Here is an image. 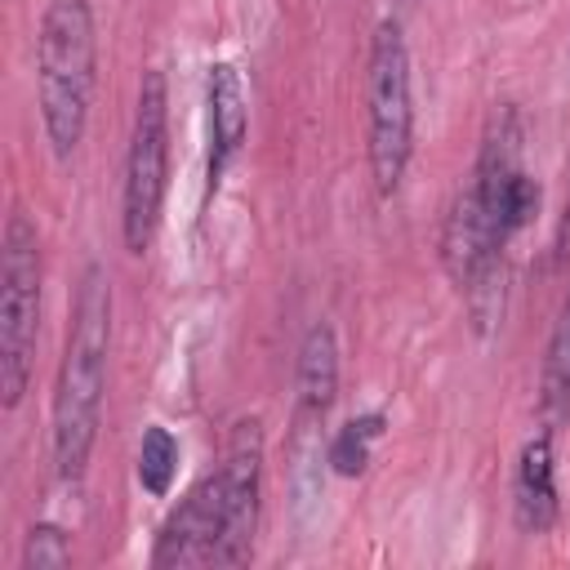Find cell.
Returning <instances> with one entry per match:
<instances>
[{"label": "cell", "mask_w": 570, "mask_h": 570, "mask_svg": "<svg viewBox=\"0 0 570 570\" xmlns=\"http://www.w3.org/2000/svg\"><path fill=\"white\" fill-rule=\"evenodd\" d=\"M111 276L102 263H85L76 294H71V316H67V338L53 374V396H49V459L58 481H80L89 472L98 428H102V405H107V365H111Z\"/></svg>", "instance_id": "cell-1"}, {"label": "cell", "mask_w": 570, "mask_h": 570, "mask_svg": "<svg viewBox=\"0 0 570 570\" xmlns=\"http://www.w3.org/2000/svg\"><path fill=\"white\" fill-rule=\"evenodd\" d=\"M98 89V18L94 0H45L36 27V107L45 142L71 160L89 134Z\"/></svg>", "instance_id": "cell-2"}, {"label": "cell", "mask_w": 570, "mask_h": 570, "mask_svg": "<svg viewBox=\"0 0 570 570\" xmlns=\"http://www.w3.org/2000/svg\"><path fill=\"white\" fill-rule=\"evenodd\" d=\"M365 160L374 191L392 200L414 160V62L401 18H379L365 49Z\"/></svg>", "instance_id": "cell-3"}, {"label": "cell", "mask_w": 570, "mask_h": 570, "mask_svg": "<svg viewBox=\"0 0 570 570\" xmlns=\"http://www.w3.org/2000/svg\"><path fill=\"white\" fill-rule=\"evenodd\" d=\"M45 298V249L31 214L9 209L0 232V405L18 410L31 387Z\"/></svg>", "instance_id": "cell-4"}, {"label": "cell", "mask_w": 570, "mask_h": 570, "mask_svg": "<svg viewBox=\"0 0 570 570\" xmlns=\"http://www.w3.org/2000/svg\"><path fill=\"white\" fill-rule=\"evenodd\" d=\"M169 196V80L160 67L138 76L125 178H120V240L134 258H142L160 232Z\"/></svg>", "instance_id": "cell-5"}, {"label": "cell", "mask_w": 570, "mask_h": 570, "mask_svg": "<svg viewBox=\"0 0 570 570\" xmlns=\"http://www.w3.org/2000/svg\"><path fill=\"white\" fill-rule=\"evenodd\" d=\"M263 463H267V432L258 414H240L227 428L223 463L214 468L218 485V539L209 566H240L254 552L258 517H263Z\"/></svg>", "instance_id": "cell-6"}, {"label": "cell", "mask_w": 570, "mask_h": 570, "mask_svg": "<svg viewBox=\"0 0 570 570\" xmlns=\"http://www.w3.org/2000/svg\"><path fill=\"white\" fill-rule=\"evenodd\" d=\"M205 116H209V156H205V200L218 196L227 169L245 151L249 138V98H245V76L236 62L218 58L209 62L205 76Z\"/></svg>", "instance_id": "cell-7"}, {"label": "cell", "mask_w": 570, "mask_h": 570, "mask_svg": "<svg viewBox=\"0 0 570 570\" xmlns=\"http://www.w3.org/2000/svg\"><path fill=\"white\" fill-rule=\"evenodd\" d=\"M214 539H218V485L214 472L200 476L178 508L160 521L156 543H151V566H209L214 561Z\"/></svg>", "instance_id": "cell-8"}, {"label": "cell", "mask_w": 570, "mask_h": 570, "mask_svg": "<svg viewBox=\"0 0 570 570\" xmlns=\"http://www.w3.org/2000/svg\"><path fill=\"white\" fill-rule=\"evenodd\" d=\"M512 521L521 534L539 539L561 521V490H557V450L552 428L525 436L517 468H512Z\"/></svg>", "instance_id": "cell-9"}, {"label": "cell", "mask_w": 570, "mask_h": 570, "mask_svg": "<svg viewBox=\"0 0 570 570\" xmlns=\"http://www.w3.org/2000/svg\"><path fill=\"white\" fill-rule=\"evenodd\" d=\"M338 396V334L330 321H312L298 343L294 365V419L298 428H321Z\"/></svg>", "instance_id": "cell-10"}, {"label": "cell", "mask_w": 570, "mask_h": 570, "mask_svg": "<svg viewBox=\"0 0 570 570\" xmlns=\"http://www.w3.org/2000/svg\"><path fill=\"white\" fill-rule=\"evenodd\" d=\"M539 414L543 428L557 432V423L570 419V289L557 307V321L543 343V365H539Z\"/></svg>", "instance_id": "cell-11"}, {"label": "cell", "mask_w": 570, "mask_h": 570, "mask_svg": "<svg viewBox=\"0 0 570 570\" xmlns=\"http://www.w3.org/2000/svg\"><path fill=\"white\" fill-rule=\"evenodd\" d=\"M383 436H387V414H383V410H365V414L343 419V423L330 432V441H325V463H330V472L343 476V481H356V476L370 468L374 445H379Z\"/></svg>", "instance_id": "cell-12"}, {"label": "cell", "mask_w": 570, "mask_h": 570, "mask_svg": "<svg viewBox=\"0 0 570 570\" xmlns=\"http://www.w3.org/2000/svg\"><path fill=\"white\" fill-rule=\"evenodd\" d=\"M178 463H183V445L165 423H147L138 436V459H134V476L142 485V494L165 499L178 481Z\"/></svg>", "instance_id": "cell-13"}, {"label": "cell", "mask_w": 570, "mask_h": 570, "mask_svg": "<svg viewBox=\"0 0 570 570\" xmlns=\"http://www.w3.org/2000/svg\"><path fill=\"white\" fill-rule=\"evenodd\" d=\"M71 566V534L58 521H36L22 534V570H62Z\"/></svg>", "instance_id": "cell-14"}, {"label": "cell", "mask_w": 570, "mask_h": 570, "mask_svg": "<svg viewBox=\"0 0 570 570\" xmlns=\"http://www.w3.org/2000/svg\"><path fill=\"white\" fill-rule=\"evenodd\" d=\"M570 258V191H566V205H561V218H557V263Z\"/></svg>", "instance_id": "cell-15"}]
</instances>
